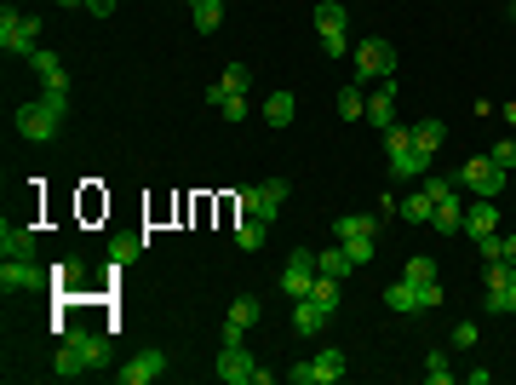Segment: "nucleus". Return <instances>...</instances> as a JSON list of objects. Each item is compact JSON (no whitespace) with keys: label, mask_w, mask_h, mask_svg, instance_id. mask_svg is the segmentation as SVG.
I'll list each match as a JSON object with an SVG mask.
<instances>
[{"label":"nucleus","mask_w":516,"mask_h":385,"mask_svg":"<svg viewBox=\"0 0 516 385\" xmlns=\"http://www.w3.org/2000/svg\"><path fill=\"white\" fill-rule=\"evenodd\" d=\"M104 363H109V334L64 328V340H58V357H52L58 380H81V374H92V368H104Z\"/></svg>","instance_id":"nucleus-1"},{"label":"nucleus","mask_w":516,"mask_h":385,"mask_svg":"<svg viewBox=\"0 0 516 385\" xmlns=\"http://www.w3.org/2000/svg\"><path fill=\"white\" fill-rule=\"evenodd\" d=\"M64 115H69V92H41V98H29V104L12 110V127H18L29 144H52L58 127H64Z\"/></svg>","instance_id":"nucleus-2"},{"label":"nucleus","mask_w":516,"mask_h":385,"mask_svg":"<svg viewBox=\"0 0 516 385\" xmlns=\"http://www.w3.org/2000/svg\"><path fill=\"white\" fill-rule=\"evenodd\" d=\"M385 138V161H390V178H425L430 155L413 144V127H385L379 132Z\"/></svg>","instance_id":"nucleus-3"},{"label":"nucleus","mask_w":516,"mask_h":385,"mask_svg":"<svg viewBox=\"0 0 516 385\" xmlns=\"http://www.w3.org/2000/svg\"><path fill=\"white\" fill-rule=\"evenodd\" d=\"M0 46H6L12 58H35L41 52V18H29V12H0Z\"/></svg>","instance_id":"nucleus-4"},{"label":"nucleus","mask_w":516,"mask_h":385,"mask_svg":"<svg viewBox=\"0 0 516 385\" xmlns=\"http://www.w3.org/2000/svg\"><path fill=\"white\" fill-rule=\"evenodd\" d=\"M442 305V282H390L385 287V310H396V317H413V310H436Z\"/></svg>","instance_id":"nucleus-5"},{"label":"nucleus","mask_w":516,"mask_h":385,"mask_svg":"<svg viewBox=\"0 0 516 385\" xmlns=\"http://www.w3.org/2000/svg\"><path fill=\"white\" fill-rule=\"evenodd\" d=\"M344 374H350L344 351H322V357H310V363H293L287 368V385H339Z\"/></svg>","instance_id":"nucleus-6"},{"label":"nucleus","mask_w":516,"mask_h":385,"mask_svg":"<svg viewBox=\"0 0 516 385\" xmlns=\"http://www.w3.org/2000/svg\"><path fill=\"white\" fill-rule=\"evenodd\" d=\"M390 75H396V46H390V41L373 35V41L356 46V81H362V87H367V81H390Z\"/></svg>","instance_id":"nucleus-7"},{"label":"nucleus","mask_w":516,"mask_h":385,"mask_svg":"<svg viewBox=\"0 0 516 385\" xmlns=\"http://www.w3.org/2000/svg\"><path fill=\"white\" fill-rule=\"evenodd\" d=\"M453 178H459V185H471L476 196H499V190H511V173H505V167H494V155H471V161H465Z\"/></svg>","instance_id":"nucleus-8"},{"label":"nucleus","mask_w":516,"mask_h":385,"mask_svg":"<svg viewBox=\"0 0 516 385\" xmlns=\"http://www.w3.org/2000/svg\"><path fill=\"white\" fill-rule=\"evenodd\" d=\"M316 35H322V46L327 52H350V12L339 6V0H322V6H316Z\"/></svg>","instance_id":"nucleus-9"},{"label":"nucleus","mask_w":516,"mask_h":385,"mask_svg":"<svg viewBox=\"0 0 516 385\" xmlns=\"http://www.w3.org/2000/svg\"><path fill=\"white\" fill-rule=\"evenodd\" d=\"M52 282V271H41V264L35 259H6L0 264V294H41V287Z\"/></svg>","instance_id":"nucleus-10"},{"label":"nucleus","mask_w":516,"mask_h":385,"mask_svg":"<svg viewBox=\"0 0 516 385\" xmlns=\"http://www.w3.org/2000/svg\"><path fill=\"white\" fill-rule=\"evenodd\" d=\"M287 208V178H264V185L241 190V213H258V219L276 224V213Z\"/></svg>","instance_id":"nucleus-11"},{"label":"nucleus","mask_w":516,"mask_h":385,"mask_svg":"<svg viewBox=\"0 0 516 385\" xmlns=\"http://www.w3.org/2000/svg\"><path fill=\"white\" fill-rule=\"evenodd\" d=\"M213 374L224 380V385H253L258 363L247 357V345H218V363H213Z\"/></svg>","instance_id":"nucleus-12"},{"label":"nucleus","mask_w":516,"mask_h":385,"mask_svg":"<svg viewBox=\"0 0 516 385\" xmlns=\"http://www.w3.org/2000/svg\"><path fill=\"white\" fill-rule=\"evenodd\" d=\"M276 282H281V294H287V299H304V294H310V282H316V254H310V248H299Z\"/></svg>","instance_id":"nucleus-13"},{"label":"nucleus","mask_w":516,"mask_h":385,"mask_svg":"<svg viewBox=\"0 0 516 385\" xmlns=\"http://www.w3.org/2000/svg\"><path fill=\"white\" fill-rule=\"evenodd\" d=\"M161 374H167V351H138L127 368H115L121 385H150V380H161Z\"/></svg>","instance_id":"nucleus-14"},{"label":"nucleus","mask_w":516,"mask_h":385,"mask_svg":"<svg viewBox=\"0 0 516 385\" xmlns=\"http://www.w3.org/2000/svg\"><path fill=\"white\" fill-rule=\"evenodd\" d=\"M29 69H35V81H41V92H69V69H64V58H58V52H46V46H41V52L29 58Z\"/></svg>","instance_id":"nucleus-15"},{"label":"nucleus","mask_w":516,"mask_h":385,"mask_svg":"<svg viewBox=\"0 0 516 385\" xmlns=\"http://www.w3.org/2000/svg\"><path fill=\"white\" fill-rule=\"evenodd\" d=\"M465 231H471V242L499 236V208H494V196H476L471 208H465Z\"/></svg>","instance_id":"nucleus-16"},{"label":"nucleus","mask_w":516,"mask_h":385,"mask_svg":"<svg viewBox=\"0 0 516 385\" xmlns=\"http://www.w3.org/2000/svg\"><path fill=\"white\" fill-rule=\"evenodd\" d=\"M253 322H258V299H253V294H241L236 305L224 310V345H241V334H247Z\"/></svg>","instance_id":"nucleus-17"},{"label":"nucleus","mask_w":516,"mask_h":385,"mask_svg":"<svg viewBox=\"0 0 516 385\" xmlns=\"http://www.w3.org/2000/svg\"><path fill=\"white\" fill-rule=\"evenodd\" d=\"M367 122L379 132L396 127V81H379V92H367Z\"/></svg>","instance_id":"nucleus-18"},{"label":"nucleus","mask_w":516,"mask_h":385,"mask_svg":"<svg viewBox=\"0 0 516 385\" xmlns=\"http://www.w3.org/2000/svg\"><path fill=\"white\" fill-rule=\"evenodd\" d=\"M0 254H6V259H35V231H29V224H0Z\"/></svg>","instance_id":"nucleus-19"},{"label":"nucleus","mask_w":516,"mask_h":385,"mask_svg":"<svg viewBox=\"0 0 516 385\" xmlns=\"http://www.w3.org/2000/svg\"><path fill=\"white\" fill-rule=\"evenodd\" d=\"M362 236H379V213H344V219H333V242H362Z\"/></svg>","instance_id":"nucleus-20"},{"label":"nucleus","mask_w":516,"mask_h":385,"mask_svg":"<svg viewBox=\"0 0 516 385\" xmlns=\"http://www.w3.org/2000/svg\"><path fill=\"white\" fill-rule=\"evenodd\" d=\"M327 322H333V317H327L316 299H293V334H304V340H310V334H322Z\"/></svg>","instance_id":"nucleus-21"},{"label":"nucleus","mask_w":516,"mask_h":385,"mask_svg":"<svg viewBox=\"0 0 516 385\" xmlns=\"http://www.w3.org/2000/svg\"><path fill=\"white\" fill-rule=\"evenodd\" d=\"M264 242H270V219H258V213H241V224H236V248H241V254H258Z\"/></svg>","instance_id":"nucleus-22"},{"label":"nucleus","mask_w":516,"mask_h":385,"mask_svg":"<svg viewBox=\"0 0 516 385\" xmlns=\"http://www.w3.org/2000/svg\"><path fill=\"white\" fill-rule=\"evenodd\" d=\"M430 231H442V236H465V201H459V196L436 201V219H430Z\"/></svg>","instance_id":"nucleus-23"},{"label":"nucleus","mask_w":516,"mask_h":385,"mask_svg":"<svg viewBox=\"0 0 516 385\" xmlns=\"http://www.w3.org/2000/svg\"><path fill=\"white\" fill-rule=\"evenodd\" d=\"M293 115H299V98H293V92H270L264 98V122L270 127H287Z\"/></svg>","instance_id":"nucleus-24"},{"label":"nucleus","mask_w":516,"mask_h":385,"mask_svg":"<svg viewBox=\"0 0 516 385\" xmlns=\"http://www.w3.org/2000/svg\"><path fill=\"white\" fill-rule=\"evenodd\" d=\"M316 271H322V276H350V271H356L350 248H344V242H333L327 254H316Z\"/></svg>","instance_id":"nucleus-25"},{"label":"nucleus","mask_w":516,"mask_h":385,"mask_svg":"<svg viewBox=\"0 0 516 385\" xmlns=\"http://www.w3.org/2000/svg\"><path fill=\"white\" fill-rule=\"evenodd\" d=\"M339 115H344V122H367V87H362V81L339 92Z\"/></svg>","instance_id":"nucleus-26"},{"label":"nucleus","mask_w":516,"mask_h":385,"mask_svg":"<svg viewBox=\"0 0 516 385\" xmlns=\"http://www.w3.org/2000/svg\"><path fill=\"white\" fill-rule=\"evenodd\" d=\"M304 299H316V305L333 317V310H339V276H322V271H316V282H310V294H304Z\"/></svg>","instance_id":"nucleus-27"},{"label":"nucleus","mask_w":516,"mask_h":385,"mask_svg":"<svg viewBox=\"0 0 516 385\" xmlns=\"http://www.w3.org/2000/svg\"><path fill=\"white\" fill-rule=\"evenodd\" d=\"M402 219H408V224H425V231H430V219H436V201H430L425 190H419V196H402Z\"/></svg>","instance_id":"nucleus-28"},{"label":"nucleus","mask_w":516,"mask_h":385,"mask_svg":"<svg viewBox=\"0 0 516 385\" xmlns=\"http://www.w3.org/2000/svg\"><path fill=\"white\" fill-rule=\"evenodd\" d=\"M442 138H448V122H436V115H430V122H419V127H413V144H419L425 155H436V150H442Z\"/></svg>","instance_id":"nucleus-29"},{"label":"nucleus","mask_w":516,"mask_h":385,"mask_svg":"<svg viewBox=\"0 0 516 385\" xmlns=\"http://www.w3.org/2000/svg\"><path fill=\"white\" fill-rule=\"evenodd\" d=\"M138 248H144V236H109V248H104V254H109V264L121 271V264H132V259H138Z\"/></svg>","instance_id":"nucleus-30"},{"label":"nucleus","mask_w":516,"mask_h":385,"mask_svg":"<svg viewBox=\"0 0 516 385\" xmlns=\"http://www.w3.org/2000/svg\"><path fill=\"white\" fill-rule=\"evenodd\" d=\"M195 29H201V35H213L218 29V23H224V0H195Z\"/></svg>","instance_id":"nucleus-31"},{"label":"nucleus","mask_w":516,"mask_h":385,"mask_svg":"<svg viewBox=\"0 0 516 385\" xmlns=\"http://www.w3.org/2000/svg\"><path fill=\"white\" fill-rule=\"evenodd\" d=\"M218 87H224V92H247V87H253L247 64H224V75H218Z\"/></svg>","instance_id":"nucleus-32"},{"label":"nucleus","mask_w":516,"mask_h":385,"mask_svg":"<svg viewBox=\"0 0 516 385\" xmlns=\"http://www.w3.org/2000/svg\"><path fill=\"white\" fill-rule=\"evenodd\" d=\"M425 380H430V385H453V368H448V357H442V351L425 357Z\"/></svg>","instance_id":"nucleus-33"},{"label":"nucleus","mask_w":516,"mask_h":385,"mask_svg":"<svg viewBox=\"0 0 516 385\" xmlns=\"http://www.w3.org/2000/svg\"><path fill=\"white\" fill-rule=\"evenodd\" d=\"M488 155H494V167H505V173H516V127H511V138H499Z\"/></svg>","instance_id":"nucleus-34"},{"label":"nucleus","mask_w":516,"mask_h":385,"mask_svg":"<svg viewBox=\"0 0 516 385\" xmlns=\"http://www.w3.org/2000/svg\"><path fill=\"white\" fill-rule=\"evenodd\" d=\"M81 276H86V264H81V259H64V264L52 271V282H58V287H81Z\"/></svg>","instance_id":"nucleus-35"},{"label":"nucleus","mask_w":516,"mask_h":385,"mask_svg":"<svg viewBox=\"0 0 516 385\" xmlns=\"http://www.w3.org/2000/svg\"><path fill=\"white\" fill-rule=\"evenodd\" d=\"M344 248H350L356 271H362V264H373V254H379V236H362V242H344Z\"/></svg>","instance_id":"nucleus-36"},{"label":"nucleus","mask_w":516,"mask_h":385,"mask_svg":"<svg viewBox=\"0 0 516 385\" xmlns=\"http://www.w3.org/2000/svg\"><path fill=\"white\" fill-rule=\"evenodd\" d=\"M218 115H224V122H247V92H230V98L218 104Z\"/></svg>","instance_id":"nucleus-37"},{"label":"nucleus","mask_w":516,"mask_h":385,"mask_svg":"<svg viewBox=\"0 0 516 385\" xmlns=\"http://www.w3.org/2000/svg\"><path fill=\"white\" fill-rule=\"evenodd\" d=\"M425 196H430V201H448V196H459V178H425Z\"/></svg>","instance_id":"nucleus-38"},{"label":"nucleus","mask_w":516,"mask_h":385,"mask_svg":"<svg viewBox=\"0 0 516 385\" xmlns=\"http://www.w3.org/2000/svg\"><path fill=\"white\" fill-rule=\"evenodd\" d=\"M402 276H408V282H436V264L419 254V259H408V271H402Z\"/></svg>","instance_id":"nucleus-39"},{"label":"nucleus","mask_w":516,"mask_h":385,"mask_svg":"<svg viewBox=\"0 0 516 385\" xmlns=\"http://www.w3.org/2000/svg\"><path fill=\"white\" fill-rule=\"evenodd\" d=\"M476 334H482L476 322H459V328H453V345H465V351H471V345H476Z\"/></svg>","instance_id":"nucleus-40"},{"label":"nucleus","mask_w":516,"mask_h":385,"mask_svg":"<svg viewBox=\"0 0 516 385\" xmlns=\"http://www.w3.org/2000/svg\"><path fill=\"white\" fill-rule=\"evenodd\" d=\"M86 12H92V18H109V12H115V0H86Z\"/></svg>","instance_id":"nucleus-41"},{"label":"nucleus","mask_w":516,"mask_h":385,"mask_svg":"<svg viewBox=\"0 0 516 385\" xmlns=\"http://www.w3.org/2000/svg\"><path fill=\"white\" fill-rule=\"evenodd\" d=\"M499 248H505V264H516V236H499Z\"/></svg>","instance_id":"nucleus-42"},{"label":"nucleus","mask_w":516,"mask_h":385,"mask_svg":"<svg viewBox=\"0 0 516 385\" xmlns=\"http://www.w3.org/2000/svg\"><path fill=\"white\" fill-rule=\"evenodd\" d=\"M499 115H505V122L516 127V98H511V104H499Z\"/></svg>","instance_id":"nucleus-43"},{"label":"nucleus","mask_w":516,"mask_h":385,"mask_svg":"<svg viewBox=\"0 0 516 385\" xmlns=\"http://www.w3.org/2000/svg\"><path fill=\"white\" fill-rule=\"evenodd\" d=\"M505 305H511V317H516V276H511V287H505Z\"/></svg>","instance_id":"nucleus-44"},{"label":"nucleus","mask_w":516,"mask_h":385,"mask_svg":"<svg viewBox=\"0 0 516 385\" xmlns=\"http://www.w3.org/2000/svg\"><path fill=\"white\" fill-rule=\"evenodd\" d=\"M58 6H86V0H58Z\"/></svg>","instance_id":"nucleus-45"},{"label":"nucleus","mask_w":516,"mask_h":385,"mask_svg":"<svg viewBox=\"0 0 516 385\" xmlns=\"http://www.w3.org/2000/svg\"><path fill=\"white\" fill-rule=\"evenodd\" d=\"M511 18H516V0H511Z\"/></svg>","instance_id":"nucleus-46"},{"label":"nucleus","mask_w":516,"mask_h":385,"mask_svg":"<svg viewBox=\"0 0 516 385\" xmlns=\"http://www.w3.org/2000/svg\"><path fill=\"white\" fill-rule=\"evenodd\" d=\"M190 6H195V0H190Z\"/></svg>","instance_id":"nucleus-47"}]
</instances>
